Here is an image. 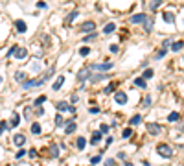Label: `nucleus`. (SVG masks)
<instances>
[{
	"mask_svg": "<svg viewBox=\"0 0 184 166\" xmlns=\"http://www.w3.org/2000/svg\"><path fill=\"white\" fill-rule=\"evenodd\" d=\"M123 166H135V164H133V163H125Z\"/></svg>",
	"mask_w": 184,
	"mask_h": 166,
	"instance_id": "4d7b16f0",
	"label": "nucleus"
},
{
	"mask_svg": "<svg viewBox=\"0 0 184 166\" xmlns=\"http://www.w3.org/2000/svg\"><path fill=\"white\" fill-rule=\"evenodd\" d=\"M114 30H116V24H114V22H109V24L103 28V33H107V35H109V33H112Z\"/></svg>",
	"mask_w": 184,
	"mask_h": 166,
	"instance_id": "4be33fe9",
	"label": "nucleus"
},
{
	"mask_svg": "<svg viewBox=\"0 0 184 166\" xmlns=\"http://www.w3.org/2000/svg\"><path fill=\"white\" fill-rule=\"evenodd\" d=\"M118 50H120V48H118V44H111V52H112V54H116Z\"/></svg>",
	"mask_w": 184,
	"mask_h": 166,
	"instance_id": "09e8293b",
	"label": "nucleus"
},
{
	"mask_svg": "<svg viewBox=\"0 0 184 166\" xmlns=\"http://www.w3.org/2000/svg\"><path fill=\"white\" fill-rule=\"evenodd\" d=\"M18 124H20V116L15 113V115L11 116V124H9V128H18Z\"/></svg>",
	"mask_w": 184,
	"mask_h": 166,
	"instance_id": "412c9836",
	"label": "nucleus"
},
{
	"mask_svg": "<svg viewBox=\"0 0 184 166\" xmlns=\"http://www.w3.org/2000/svg\"><path fill=\"white\" fill-rule=\"evenodd\" d=\"M100 163H101V155H94V157L90 159V164H92V166L100 164Z\"/></svg>",
	"mask_w": 184,
	"mask_h": 166,
	"instance_id": "f704fd0d",
	"label": "nucleus"
},
{
	"mask_svg": "<svg viewBox=\"0 0 184 166\" xmlns=\"http://www.w3.org/2000/svg\"><path fill=\"white\" fill-rule=\"evenodd\" d=\"M131 135H133V129H131V128H125V129L122 131V137H123V139H129Z\"/></svg>",
	"mask_w": 184,
	"mask_h": 166,
	"instance_id": "72a5a7b5",
	"label": "nucleus"
},
{
	"mask_svg": "<svg viewBox=\"0 0 184 166\" xmlns=\"http://www.w3.org/2000/svg\"><path fill=\"white\" fill-rule=\"evenodd\" d=\"M142 164H144V166H151V163H147V161H142Z\"/></svg>",
	"mask_w": 184,
	"mask_h": 166,
	"instance_id": "6e6d98bb",
	"label": "nucleus"
},
{
	"mask_svg": "<svg viewBox=\"0 0 184 166\" xmlns=\"http://www.w3.org/2000/svg\"><path fill=\"white\" fill-rule=\"evenodd\" d=\"M140 122H142V116H140V115H135V116L129 120V124H131V126H138Z\"/></svg>",
	"mask_w": 184,
	"mask_h": 166,
	"instance_id": "cd10ccee",
	"label": "nucleus"
},
{
	"mask_svg": "<svg viewBox=\"0 0 184 166\" xmlns=\"http://www.w3.org/2000/svg\"><path fill=\"white\" fill-rule=\"evenodd\" d=\"M7 128H9V126H7V122H0V135H2Z\"/></svg>",
	"mask_w": 184,
	"mask_h": 166,
	"instance_id": "c03bdc74",
	"label": "nucleus"
},
{
	"mask_svg": "<svg viewBox=\"0 0 184 166\" xmlns=\"http://www.w3.org/2000/svg\"><path fill=\"white\" fill-rule=\"evenodd\" d=\"M90 113H92V115H96V113H100V109H98V107H92V109H90Z\"/></svg>",
	"mask_w": 184,
	"mask_h": 166,
	"instance_id": "603ef678",
	"label": "nucleus"
},
{
	"mask_svg": "<svg viewBox=\"0 0 184 166\" xmlns=\"http://www.w3.org/2000/svg\"><path fill=\"white\" fill-rule=\"evenodd\" d=\"M31 133H33V135H39V133H41V124L33 122V124H31Z\"/></svg>",
	"mask_w": 184,
	"mask_h": 166,
	"instance_id": "c85d7f7f",
	"label": "nucleus"
},
{
	"mask_svg": "<svg viewBox=\"0 0 184 166\" xmlns=\"http://www.w3.org/2000/svg\"><path fill=\"white\" fill-rule=\"evenodd\" d=\"M114 100H116V103H118V105H125V103H127V94H125L123 91H116Z\"/></svg>",
	"mask_w": 184,
	"mask_h": 166,
	"instance_id": "0eeeda50",
	"label": "nucleus"
},
{
	"mask_svg": "<svg viewBox=\"0 0 184 166\" xmlns=\"http://www.w3.org/2000/svg\"><path fill=\"white\" fill-rule=\"evenodd\" d=\"M88 54H90V48H88V46H81V48H79V55L85 57V55H88Z\"/></svg>",
	"mask_w": 184,
	"mask_h": 166,
	"instance_id": "473e14b6",
	"label": "nucleus"
},
{
	"mask_svg": "<svg viewBox=\"0 0 184 166\" xmlns=\"http://www.w3.org/2000/svg\"><path fill=\"white\" fill-rule=\"evenodd\" d=\"M55 107H57V111H59V113H65V111H68V113L76 115V107H74V105H68L66 102H59Z\"/></svg>",
	"mask_w": 184,
	"mask_h": 166,
	"instance_id": "39448f33",
	"label": "nucleus"
},
{
	"mask_svg": "<svg viewBox=\"0 0 184 166\" xmlns=\"http://www.w3.org/2000/svg\"><path fill=\"white\" fill-rule=\"evenodd\" d=\"M76 129H77V124H76L74 120H70V122L66 124V128H65V133H66V135H72Z\"/></svg>",
	"mask_w": 184,
	"mask_h": 166,
	"instance_id": "9b49d317",
	"label": "nucleus"
},
{
	"mask_svg": "<svg viewBox=\"0 0 184 166\" xmlns=\"http://www.w3.org/2000/svg\"><path fill=\"white\" fill-rule=\"evenodd\" d=\"M79 30H81L83 33H88V31H90V33H94V30H96V24H94L92 20H88V22H85V24H83Z\"/></svg>",
	"mask_w": 184,
	"mask_h": 166,
	"instance_id": "1a4fd4ad",
	"label": "nucleus"
},
{
	"mask_svg": "<svg viewBox=\"0 0 184 166\" xmlns=\"http://www.w3.org/2000/svg\"><path fill=\"white\" fill-rule=\"evenodd\" d=\"M103 78H107V74H98V76H92V78H90V81H92V83H96V81L103 79Z\"/></svg>",
	"mask_w": 184,
	"mask_h": 166,
	"instance_id": "c9c22d12",
	"label": "nucleus"
},
{
	"mask_svg": "<svg viewBox=\"0 0 184 166\" xmlns=\"http://www.w3.org/2000/svg\"><path fill=\"white\" fill-rule=\"evenodd\" d=\"M168 46H171V41H170V39H164V41H162V48H168Z\"/></svg>",
	"mask_w": 184,
	"mask_h": 166,
	"instance_id": "a18cd8bd",
	"label": "nucleus"
},
{
	"mask_svg": "<svg viewBox=\"0 0 184 166\" xmlns=\"http://www.w3.org/2000/svg\"><path fill=\"white\" fill-rule=\"evenodd\" d=\"M46 100H48V98H46V96H39V98H37V100H35V102H33V105H37V107H41V105H42V103H44V102H46Z\"/></svg>",
	"mask_w": 184,
	"mask_h": 166,
	"instance_id": "2f4dec72",
	"label": "nucleus"
},
{
	"mask_svg": "<svg viewBox=\"0 0 184 166\" xmlns=\"http://www.w3.org/2000/svg\"><path fill=\"white\" fill-rule=\"evenodd\" d=\"M37 115H39V116H42V115H44V109H41V107H39V109H37Z\"/></svg>",
	"mask_w": 184,
	"mask_h": 166,
	"instance_id": "864d4df0",
	"label": "nucleus"
},
{
	"mask_svg": "<svg viewBox=\"0 0 184 166\" xmlns=\"http://www.w3.org/2000/svg\"><path fill=\"white\" fill-rule=\"evenodd\" d=\"M151 30H153V18H147V20L144 22V31H146V33H151Z\"/></svg>",
	"mask_w": 184,
	"mask_h": 166,
	"instance_id": "aec40b11",
	"label": "nucleus"
},
{
	"mask_svg": "<svg viewBox=\"0 0 184 166\" xmlns=\"http://www.w3.org/2000/svg\"><path fill=\"white\" fill-rule=\"evenodd\" d=\"M182 46H184L182 41H175V43H171V50H173V52H179V50H182Z\"/></svg>",
	"mask_w": 184,
	"mask_h": 166,
	"instance_id": "b1692460",
	"label": "nucleus"
},
{
	"mask_svg": "<svg viewBox=\"0 0 184 166\" xmlns=\"http://www.w3.org/2000/svg\"><path fill=\"white\" fill-rule=\"evenodd\" d=\"M33 70H35V72H37V70H41V65H39V63H35V65H33Z\"/></svg>",
	"mask_w": 184,
	"mask_h": 166,
	"instance_id": "3c124183",
	"label": "nucleus"
},
{
	"mask_svg": "<svg viewBox=\"0 0 184 166\" xmlns=\"http://www.w3.org/2000/svg\"><path fill=\"white\" fill-rule=\"evenodd\" d=\"M112 68V63H92L90 67H88V70H100L101 74L105 72V70H111Z\"/></svg>",
	"mask_w": 184,
	"mask_h": 166,
	"instance_id": "7ed1b4c3",
	"label": "nucleus"
},
{
	"mask_svg": "<svg viewBox=\"0 0 184 166\" xmlns=\"http://www.w3.org/2000/svg\"><path fill=\"white\" fill-rule=\"evenodd\" d=\"M0 83H2V76H0Z\"/></svg>",
	"mask_w": 184,
	"mask_h": 166,
	"instance_id": "13d9d810",
	"label": "nucleus"
},
{
	"mask_svg": "<svg viewBox=\"0 0 184 166\" xmlns=\"http://www.w3.org/2000/svg\"><path fill=\"white\" fill-rule=\"evenodd\" d=\"M133 83H135L138 89H146V87H147V83H146V79H144V78H135V81H133Z\"/></svg>",
	"mask_w": 184,
	"mask_h": 166,
	"instance_id": "6ab92c4d",
	"label": "nucleus"
},
{
	"mask_svg": "<svg viewBox=\"0 0 184 166\" xmlns=\"http://www.w3.org/2000/svg\"><path fill=\"white\" fill-rule=\"evenodd\" d=\"M182 59H184V57H182Z\"/></svg>",
	"mask_w": 184,
	"mask_h": 166,
	"instance_id": "bf43d9fd",
	"label": "nucleus"
},
{
	"mask_svg": "<svg viewBox=\"0 0 184 166\" xmlns=\"http://www.w3.org/2000/svg\"><path fill=\"white\" fill-rule=\"evenodd\" d=\"M13 144H15L17 148H22V146L26 144V137H24V135H20V133H17V135L13 137Z\"/></svg>",
	"mask_w": 184,
	"mask_h": 166,
	"instance_id": "9d476101",
	"label": "nucleus"
},
{
	"mask_svg": "<svg viewBox=\"0 0 184 166\" xmlns=\"http://www.w3.org/2000/svg\"><path fill=\"white\" fill-rule=\"evenodd\" d=\"M162 18H164L168 24H171V22L175 20V15H173L171 11H164V13H162Z\"/></svg>",
	"mask_w": 184,
	"mask_h": 166,
	"instance_id": "4468645a",
	"label": "nucleus"
},
{
	"mask_svg": "<svg viewBox=\"0 0 184 166\" xmlns=\"http://www.w3.org/2000/svg\"><path fill=\"white\" fill-rule=\"evenodd\" d=\"M63 83H65V76H59V78L53 81V87H52V89H53V91H59V89L63 87Z\"/></svg>",
	"mask_w": 184,
	"mask_h": 166,
	"instance_id": "dca6fc26",
	"label": "nucleus"
},
{
	"mask_svg": "<svg viewBox=\"0 0 184 166\" xmlns=\"http://www.w3.org/2000/svg\"><path fill=\"white\" fill-rule=\"evenodd\" d=\"M28 155H29V157H35V155H37V152H35V150H29V153H28Z\"/></svg>",
	"mask_w": 184,
	"mask_h": 166,
	"instance_id": "5fc2aeb1",
	"label": "nucleus"
},
{
	"mask_svg": "<svg viewBox=\"0 0 184 166\" xmlns=\"http://www.w3.org/2000/svg\"><path fill=\"white\" fill-rule=\"evenodd\" d=\"M77 15H79V11H76V9H74V11H70V13H68V17H66V24H70L74 18H77Z\"/></svg>",
	"mask_w": 184,
	"mask_h": 166,
	"instance_id": "393cba45",
	"label": "nucleus"
},
{
	"mask_svg": "<svg viewBox=\"0 0 184 166\" xmlns=\"http://www.w3.org/2000/svg\"><path fill=\"white\" fill-rule=\"evenodd\" d=\"M101 137H103V133H101V131H94V133H92V139H90V144H92V146H96V144L101 140Z\"/></svg>",
	"mask_w": 184,
	"mask_h": 166,
	"instance_id": "f8f14e48",
	"label": "nucleus"
},
{
	"mask_svg": "<svg viewBox=\"0 0 184 166\" xmlns=\"http://www.w3.org/2000/svg\"><path fill=\"white\" fill-rule=\"evenodd\" d=\"M76 78H77V81H79V83H85L87 79H90V78H92V72H90L88 68H81V70L77 72V76H76Z\"/></svg>",
	"mask_w": 184,
	"mask_h": 166,
	"instance_id": "20e7f679",
	"label": "nucleus"
},
{
	"mask_svg": "<svg viewBox=\"0 0 184 166\" xmlns=\"http://www.w3.org/2000/svg\"><path fill=\"white\" fill-rule=\"evenodd\" d=\"M85 146H87V139H85V137H77L76 148H77V150H85Z\"/></svg>",
	"mask_w": 184,
	"mask_h": 166,
	"instance_id": "f3484780",
	"label": "nucleus"
},
{
	"mask_svg": "<svg viewBox=\"0 0 184 166\" xmlns=\"http://www.w3.org/2000/svg\"><path fill=\"white\" fill-rule=\"evenodd\" d=\"M146 20H147V15H146V13H136V15H133V17L129 18L131 24H140V22H146Z\"/></svg>",
	"mask_w": 184,
	"mask_h": 166,
	"instance_id": "423d86ee",
	"label": "nucleus"
},
{
	"mask_svg": "<svg viewBox=\"0 0 184 166\" xmlns=\"http://www.w3.org/2000/svg\"><path fill=\"white\" fill-rule=\"evenodd\" d=\"M179 120H181V115H179L177 111L170 113V116H168V122H179Z\"/></svg>",
	"mask_w": 184,
	"mask_h": 166,
	"instance_id": "5701e85b",
	"label": "nucleus"
},
{
	"mask_svg": "<svg viewBox=\"0 0 184 166\" xmlns=\"http://www.w3.org/2000/svg\"><path fill=\"white\" fill-rule=\"evenodd\" d=\"M53 72H55V68L52 67V68H48L46 70V74H42V76H39V78H35V79H26L24 83H22V89L24 91H29V89H37V87H42L52 76H53Z\"/></svg>",
	"mask_w": 184,
	"mask_h": 166,
	"instance_id": "f257e3e1",
	"label": "nucleus"
},
{
	"mask_svg": "<svg viewBox=\"0 0 184 166\" xmlns=\"http://www.w3.org/2000/svg\"><path fill=\"white\" fill-rule=\"evenodd\" d=\"M15 28H17V31H18V33H24V31H26V22H24V20H20V18H18V20H15Z\"/></svg>",
	"mask_w": 184,
	"mask_h": 166,
	"instance_id": "ddd939ff",
	"label": "nucleus"
},
{
	"mask_svg": "<svg viewBox=\"0 0 184 166\" xmlns=\"http://www.w3.org/2000/svg\"><path fill=\"white\" fill-rule=\"evenodd\" d=\"M114 91H116V83H109V85L105 87L103 94H111V92H114Z\"/></svg>",
	"mask_w": 184,
	"mask_h": 166,
	"instance_id": "bb28decb",
	"label": "nucleus"
},
{
	"mask_svg": "<svg viewBox=\"0 0 184 166\" xmlns=\"http://www.w3.org/2000/svg\"><path fill=\"white\" fill-rule=\"evenodd\" d=\"M100 131H101L103 135H105V133H109V126H107V124H101V126H100Z\"/></svg>",
	"mask_w": 184,
	"mask_h": 166,
	"instance_id": "37998d69",
	"label": "nucleus"
},
{
	"mask_svg": "<svg viewBox=\"0 0 184 166\" xmlns=\"http://www.w3.org/2000/svg\"><path fill=\"white\" fill-rule=\"evenodd\" d=\"M55 124H57V126H63V124H65V120H63V116H61V115H57V116H55Z\"/></svg>",
	"mask_w": 184,
	"mask_h": 166,
	"instance_id": "79ce46f5",
	"label": "nucleus"
},
{
	"mask_svg": "<svg viewBox=\"0 0 184 166\" xmlns=\"http://www.w3.org/2000/svg\"><path fill=\"white\" fill-rule=\"evenodd\" d=\"M160 4H162V0H151V2H149V9H151V11H155Z\"/></svg>",
	"mask_w": 184,
	"mask_h": 166,
	"instance_id": "c756f323",
	"label": "nucleus"
},
{
	"mask_svg": "<svg viewBox=\"0 0 184 166\" xmlns=\"http://www.w3.org/2000/svg\"><path fill=\"white\" fill-rule=\"evenodd\" d=\"M94 39H96V33H90V35H87L83 39V43H88V41H94Z\"/></svg>",
	"mask_w": 184,
	"mask_h": 166,
	"instance_id": "a19ab883",
	"label": "nucleus"
},
{
	"mask_svg": "<svg viewBox=\"0 0 184 166\" xmlns=\"http://www.w3.org/2000/svg\"><path fill=\"white\" fill-rule=\"evenodd\" d=\"M50 155L55 159V157H59V146L57 144H53V146H50Z\"/></svg>",
	"mask_w": 184,
	"mask_h": 166,
	"instance_id": "a878e982",
	"label": "nucleus"
},
{
	"mask_svg": "<svg viewBox=\"0 0 184 166\" xmlns=\"http://www.w3.org/2000/svg\"><path fill=\"white\" fill-rule=\"evenodd\" d=\"M105 166H116V161H114V159H107V161H105Z\"/></svg>",
	"mask_w": 184,
	"mask_h": 166,
	"instance_id": "de8ad7c7",
	"label": "nucleus"
},
{
	"mask_svg": "<svg viewBox=\"0 0 184 166\" xmlns=\"http://www.w3.org/2000/svg\"><path fill=\"white\" fill-rule=\"evenodd\" d=\"M24 155H26V152H24V150H22V148H20V150H18V152H17V159H22V157H24Z\"/></svg>",
	"mask_w": 184,
	"mask_h": 166,
	"instance_id": "49530a36",
	"label": "nucleus"
},
{
	"mask_svg": "<svg viewBox=\"0 0 184 166\" xmlns=\"http://www.w3.org/2000/svg\"><path fill=\"white\" fill-rule=\"evenodd\" d=\"M166 54H168V48H162V50H160V52L157 54V57H155V59H162V57H164Z\"/></svg>",
	"mask_w": 184,
	"mask_h": 166,
	"instance_id": "58836bf2",
	"label": "nucleus"
},
{
	"mask_svg": "<svg viewBox=\"0 0 184 166\" xmlns=\"http://www.w3.org/2000/svg\"><path fill=\"white\" fill-rule=\"evenodd\" d=\"M17 50H18V46H11V48L7 50V55H6V57H11L13 54H17Z\"/></svg>",
	"mask_w": 184,
	"mask_h": 166,
	"instance_id": "4c0bfd02",
	"label": "nucleus"
},
{
	"mask_svg": "<svg viewBox=\"0 0 184 166\" xmlns=\"http://www.w3.org/2000/svg\"><path fill=\"white\" fill-rule=\"evenodd\" d=\"M70 102H72V103H76V102H77V94H72V98H70Z\"/></svg>",
	"mask_w": 184,
	"mask_h": 166,
	"instance_id": "8fccbe9b",
	"label": "nucleus"
},
{
	"mask_svg": "<svg viewBox=\"0 0 184 166\" xmlns=\"http://www.w3.org/2000/svg\"><path fill=\"white\" fill-rule=\"evenodd\" d=\"M157 153H159L160 157H164V159H171V157H173V150H171V146H168V144H159V146H157Z\"/></svg>",
	"mask_w": 184,
	"mask_h": 166,
	"instance_id": "f03ea898",
	"label": "nucleus"
},
{
	"mask_svg": "<svg viewBox=\"0 0 184 166\" xmlns=\"http://www.w3.org/2000/svg\"><path fill=\"white\" fill-rule=\"evenodd\" d=\"M149 105H151V96L147 94V96L142 100V107H149Z\"/></svg>",
	"mask_w": 184,
	"mask_h": 166,
	"instance_id": "e433bc0d",
	"label": "nucleus"
},
{
	"mask_svg": "<svg viewBox=\"0 0 184 166\" xmlns=\"http://www.w3.org/2000/svg\"><path fill=\"white\" fill-rule=\"evenodd\" d=\"M26 55H28V50H26V48H18V50H17V54H15V57H17L18 61L26 59Z\"/></svg>",
	"mask_w": 184,
	"mask_h": 166,
	"instance_id": "2eb2a0df",
	"label": "nucleus"
},
{
	"mask_svg": "<svg viewBox=\"0 0 184 166\" xmlns=\"http://www.w3.org/2000/svg\"><path fill=\"white\" fill-rule=\"evenodd\" d=\"M37 7H39V9H48V4L42 2V0H39V2H37Z\"/></svg>",
	"mask_w": 184,
	"mask_h": 166,
	"instance_id": "ea45409f",
	"label": "nucleus"
},
{
	"mask_svg": "<svg viewBox=\"0 0 184 166\" xmlns=\"http://www.w3.org/2000/svg\"><path fill=\"white\" fill-rule=\"evenodd\" d=\"M15 79L20 81V83H24V81H26V72H24V70H17V72H15Z\"/></svg>",
	"mask_w": 184,
	"mask_h": 166,
	"instance_id": "a211bd4d",
	"label": "nucleus"
},
{
	"mask_svg": "<svg viewBox=\"0 0 184 166\" xmlns=\"http://www.w3.org/2000/svg\"><path fill=\"white\" fill-rule=\"evenodd\" d=\"M142 78H144V79H151V78H153V70H151V68H146L144 74H142Z\"/></svg>",
	"mask_w": 184,
	"mask_h": 166,
	"instance_id": "7c9ffc66",
	"label": "nucleus"
},
{
	"mask_svg": "<svg viewBox=\"0 0 184 166\" xmlns=\"http://www.w3.org/2000/svg\"><path fill=\"white\" fill-rule=\"evenodd\" d=\"M147 131H149V135H159V133L162 131V126H160V124H155V122H149V124H147Z\"/></svg>",
	"mask_w": 184,
	"mask_h": 166,
	"instance_id": "6e6552de",
	"label": "nucleus"
}]
</instances>
